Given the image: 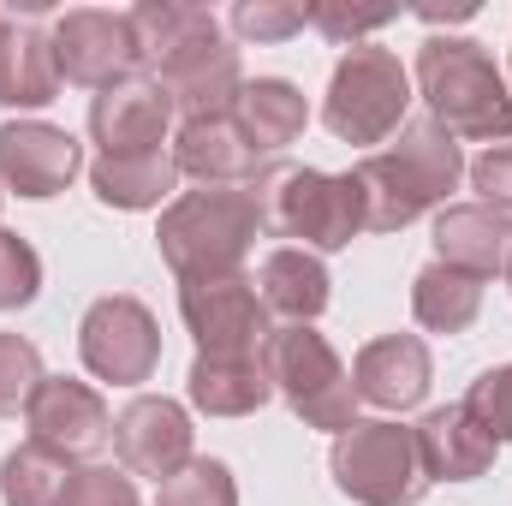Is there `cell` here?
Listing matches in <instances>:
<instances>
[{"instance_id":"obj_1","label":"cell","mask_w":512,"mask_h":506,"mask_svg":"<svg viewBox=\"0 0 512 506\" xmlns=\"http://www.w3.org/2000/svg\"><path fill=\"white\" fill-rule=\"evenodd\" d=\"M352 179L364 191V233H399L423 209L447 203V191L465 179L459 137H447L435 120H405L399 143L382 155H364Z\"/></svg>"},{"instance_id":"obj_2","label":"cell","mask_w":512,"mask_h":506,"mask_svg":"<svg viewBox=\"0 0 512 506\" xmlns=\"http://www.w3.org/2000/svg\"><path fill=\"white\" fill-rule=\"evenodd\" d=\"M417 90L429 102V120L447 137L512 143V90L483 42H471V36H429L417 48Z\"/></svg>"},{"instance_id":"obj_3","label":"cell","mask_w":512,"mask_h":506,"mask_svg":"<svg viewBox=\"0 0 512 506\" xmlns=\"http://www.w3.org/2000/svg\"><path fill=\"white\" fill-rule=\"evenodd\" d=\"M256 233H262L256 185H203L167 203L155 245L179 280H215V274H245Z\"/></svg>"},{"instance_id":"obj_4","label":"cell","mask_w":512,"mask_h":506,"mask_svg":"<svg viewBox=\"0 0 512 506\" xmlns=\"http://www.w3.org/2000/svg\"><path fill=\"white\" fill-rule=\"evenodd\" d=\"M262 227L280 239H304L310 251H346L364 233V191L352 173L274 167L256 179Z\"/></svg>"},{"instance_id":"obj_5","label":"cell","mask_w":512,"mask_h":506,"mask_svg":"<svg viewBox=\"0 0 512 506\" xmlns=\"http://www.w3.org/2000/svg\"><path fill=\"white\" fill-rule=\"evenodd\" d=\"M262 370L274 381V393L310 423V429H352L358 423V387L346 376L340 352L310 328V322H286L268 334L262 346Z\"/></svg>"},{"instance_id":"obj_6","label":"cell","mask_w":512,"mask_h":506,"mask_svg":"<svg viewBox=\"0 0 512 506\" xmlns=\"http://www.w3.org/2000/svg\"><path fill=\"white\" fill-rule=\"evenodd\" d=\"M334 483L358 506H417L429 495V471L417 459V435L399 423H352L334 435Z\"/></svg>"},{"instance_id":"obj_7","label":"cell","mask_w":512,"mask_h":506,"mask_svg":"<svg viewBox=\"0 0 512 506\" xmlns=\"http://www.w3.org/2000/svg\"><path fill=\"white\" fill-rule=\"evenodd\" d=\"M405 108H411V78L399 54L370 48V42L346 48V60L328 78V102H322L328 131L346 143H382L405 126Z\"/></svg>"},{"instance_id":"obj_8","label":"cell","mask_w":512,"mask_h":506,"mask_svg":"<svg viewBox=\"0 0 512 506\" xmlns=\"http://www.w3.org/2000/svg\"><path fill=\"white\" fill-rule=\"evenodd\" d=\"M179 316L197 340V358H262V346L274 334L251 274L179 280Z\"/></svg>"},{"instance_id":"obj_9","label":"cell","mask_w":512,"mask_h":506,"mask_svg":"<svg viewBox=\"0 0 512 506\" xmlns=\"http://www.w3.org/2000/svg\"><path fill=\"white\" fill-rule=\"evenodd\" d=\"M78 352H84L90 376L114 381V387H137V381L155 376V364H161V328H155V316L137 298L114 292V298H96L84 310Z\"/></svg>"},{"instance_id":"obj_10","label":"cell","mask_w":512,"mask_h":506,"mask_svg":"<svg viewBox=\"0 0 512 506\" xmlns=\"http://www.w3.org/2000/svg\"><path fill=\"white\" fill-rule=\"evenodd\" d=\"M54 66L66 84H84V90H114L143 72L137 60V36H131L126 12H96V6H78V12H60L54 30Z\"/></svg>"},{"instance_id":"obj_11","label":"cell","mask_w":512,"mask_h":506,"mask_svg":"<svg viewBox=\"0 0 512 506\" xmlns=\"http://www.w3.org/2000/svg\"><path fill=\"white\" fill-rule=\"evenodd\" d=\"M24 423H30V441L60 453L66 465L72 459H96L114 441V417H108L102 393L72 376H42V387L24 405Z\"/></svg>"},{"instance_id":"obj_12","label":"cell","mask_w":512,"mask_h":506,"mask_svg":"<svg viewBox=\"0 0 512 506\" xmlns=\"http://www.w3.org/2000/svg\"><path fill=\"white\" fill-rule=\"evenodd\" d=\"M131 36H137V60L155 84L179 78L191 60L215 54L227 36H221V18L209 6H185V0H143L131 6Z\"/></svg>"},{"instance_id":"obj_13","label":"cell","mask_w":512,"mask_h":506,"mask_svg":"<svg viewBox=\"0 0 512 506\" xmlns=\"http://www.w3.org/2000/svg\"><path fill=\"white\" fill-rule=\"evenodd\" d=\"M167 126H173V96L155 78H126V84H114L90 102V137H96L102 161L161 155Z\"/></svg>"},{"instance_id":"obj_14","label":"cell","mask_w":512,"mask_h":506,"mask_svg":"<svg viewBox=\"0 0 512 506\" xmlns=\"http://www.w3.org/2000/svg\"><path fill=\"white\" fill-rule=\"evenodd\" d=\"M114 453L131 477L167 483L179 465H191V417L167 393H137L114 417Z\"/></svg>"},{"instance_id":"obj_15","label":"cell","mask_w":512,"mask_h":506,"mask_svg":"<svg viewBox=\"0 0 512 506\" xmlns=\"http://www.w3.org/2000/svg\"><path fill=\"white\" fill-rule=\"evenodd\" d=\"M84 167V149L60 126L6 120L0 126V185L18 197H60Z\"/></svg>"},{"instance_id":"obj_16","label":"cell","mask_w":512,"mask_h":506,"mask_svg":"<svg viewBox=\"0 0 512 506\" xmlns=\"http://www.w3.org/2000/svg\"><path fill=\"white\" fill-rule=\"evenodd\" d=\"M411 435H417V459H423L429 483H471V477H483V471L495 465V453H501V441L465 411V399L429 411Z\"/></svg>"},{"instance_id":"obj_17","label":"cell","mask_w":512,"mask_h":506,"mask_svg":"<svg viewBox=\"0 0 512 506\" xmlns=\"http://www.w3.org/2000/svg\"><path fill=\"white\" fill-rule=\"evenodd\" d=\"M173 167L203 179V185H256L262 179V155L251 149V137L239 131L233 114L185 120L179 137H173Z\"/></svg>"},{"instance_id":"obj_18","label":"cell","mask_w":512,"mask_h":506,"mask_svg":"<svg viewBox=\"0 0 512 506\" xmlns=\"http://www.w3.org/2000/svg\"><path fill=\"white\" fill-rule=\"evenodd\" d=\"M352 387H358V399H370L382 411H411L429 393V346L417 334L370 340L352 364Z\"/></svg>"},{"instance_id":"obj_19","label":"cell","mask_w":512,"mask_h":506,"mask_svg":"<svg viewBox=\"0 0 512 506\" xmlns=\"http://www.w3.org/2000/svg\"><path fill=\"white\" fill-rule=\"evenodd\" d=\"M435 251H441L447 268H465V274L489 280L512 256V221L489 203H447L435 215Z\"/></svg>"},{"instance_id":"obj_20","label":"cell","mask_w":512,"mask_h":506,"mask_svg":"<svg viewBox=\"0 0 512 506\" xmlns=\"http://www.w3.org/2000/svg\"><path fill=\"white\" fill-rule=\"evenodd\" d=\"M256 298H262V310H274L286 322H310L328 310V268L298 245L268 251L256 268Z\"/></svg>"},{"instance_id":"obj_21","label":"cell","mask_w":512,"mask_h":506,"mask_svg":"<svg viewBox=\"0 0 512 506\" xmlns=\"http://www.w3.org/2000/svg\"><path fill=\"white\" fill-rule=\"evenodd\" d=\"M60 90V66H54V42L42 24H6L0 42V102L6 108H42Z\"/></svg>"},{"instance_id":"obj_22","label":"cell","mask_w":512,"mask_h":506,"mask_svg":"<svg viewBox=\"0 0 512 506\" xmlns=\"http://www.w3.org/2000/svg\"><path fill=\"white\" fill-rule=\"evenodd\" d=\"M233 120H239V131H245V137H251L256 155H280L286 143H298V137H304L310 108H304L298 84H286V78H256V84H245V90H239Z\"/></svg>"},{"instance_id":"obj_23","label":"cell","mask_w":512,"mask_h":506,"mask_svg":"<svg viewBox=\"0 0 512 506\" xmlns=\"http://www.w3.org/2000/svg\"><path fill=\"white\" fill-rule=\"evenodd\" d=\"M274 381L262 358H197L191 364V405L209 417H251L268 405Z\"/></svg>"},{"instance_id":"obj_24","label":"cell","mask_w":512,"mask_h":506,"mask_svg":"<svg viewBox=\"0 0 512 506\" xmlns=\"http://www.w3.org/2000/svg\"><path fill=\"white\" fill-rule=\"evenodd\" d=\"M483 310V280L465 274V268H447V262H429L417 280H411V316L429 328V334H465Z\"/></svg>"},{"instance_id":"obj_25","label":"cell","mask_w":512,"mask_h":506,"mask_svg":"<svg viewBox=\"0 0 512 506\" xmlns=\"http://www.w3.org/2000/svg\"><path fill=\"white\" fill-rule=\"evenodd\" d=\"M167 96H173V108L185 114V120H221V114H233V102H239V90H245V72H239V48H215V54H203V60H191L179 78H167L161 84Z\"/></svg>"},{"instance_id":"obj_26","label":"cell","mask_w":512,"mask_h":506,"mask_svg":"<svg viewBox=\"0 0 512 506\" xmlns=\"http://www.w3.org/2000/svg\"><path fill=\"white\" fill-rule=\"evenodd\" d=\"M90 185L108 209H155L173 185H179V167L173 155H137V161H96L90 167Z\"/></svg>"},{"instance_id":"obj_27","label":"cell","mask_w":512,"mask_h":506,"mask_svg":"<svg viewBox=\"0 0 512 506\" xmlns=\"http://www.w3.org/2000/svg\"><path fill=\"white\" fill-rule=\"evenodd\" d=\"M66 477H72V471H66L60 453L24 441V447H12V453L0 459V501L6 506H60Z\"/></svg>"},{"instance_id":"obj_28","label":"cell","mask_w":512,"mask_h":506,"mask_svg":"<svg viewBox=\"0 0 512 506\" xmlns=\"http://www.w3.org/2000/svg\"><path fill=\"white\" fill-rule=\"evenodd\" d=\"M161 506H239V483L221 459H191L161 483Z\"/></svg>"},{"instance_id":"obj_29","label":"cell","mask_w":512,"mask_h":506,"mask_svg":"<svg viewBox=\"0 0 512 506\" xmlns=\"http://www.w3.org/2000/svg\"><path fill=\"white\" fill-rule=\"evenodd\" d=\"M36 387H42V352L24 334H0V417L24 411Z\"/></svg>"},{"instance_id":"obj_30","label":"cell","mask_w":512,"mask_h":506,"mask_svg":"<svg viewBox=\"0 0 512 506\" xmlns=\"http://www.w3.org/2000/svg\"><path fill=\"white\" fill-rule=\"evenodd\" d=\"M304 24H310V6H298V0H239L233 6V30L245 42H286Z\"/></svg>"},{"instance_id":"obj_31","label":"cell","mask_w":512,"mask_h":506,"mask_svg":"<svg viewBox=\"0 0 512 506\" xmlns=\"http://www.w3.org/2000/svg\"><path fill=\"white\" fill-rule=\"evenodd\" d=\"M393 18H399L393 6H352V0H316V6H310V24H316L328 42H340V48H346V42L358 48L370 30H382Z\"/></svg>"},{"instance_id":"obj_32","label":"cell","mask_w":512,"mask_h":506,"mask_svg":"<svg viewBox=\"0 0 512 506\" xmlns=\"http://www.w3.org/2000/svg\"><path fill=\"white\" fill-rule=\"evenodd\" d=\"M42 292V256L18 233H0V310H24Z\"/></svg>"},{"instance_id":"obj_33","label":"cell","mask_w":512,"mask_h":506,"mask_svg":"<svg viewBox=\"0 0 512 506\" xmlns=\"http://www.w3.org/2000/svg\"><path fill=\"white\" fill-rule=\"evenodd\" d=\"M465 411L495 435V441H512V364L501 370H483L465 393Z\"/></svg>"},{"instance_id":"obj_34","label":"cell","mask_w":512,"mask_h":506,"mask_svg":"<svg viewBox=\"0 0 512 506\" xmlns=\"http://www.w3.org/2000/svg\"><path fill=\"white\" fill-rule=\"evenodd\" d=\"M60 506H137L131 471H114V465H84V471H72V477H66Z\"/></svg>"},{"instance_id":"obj_35","label":"cell","mask_w":512,"mask_h":506,"mask_svg":"<svg viewBox=\"0 0 512 506\" xmlns=\"http://www.w3.org/2000/svg\"><path fill=\"white\" fill-rule=\"evenodd\" d=\"M471 185L483 191L489 209L512 215V143H501V149H489V155L471 161Z\"/></svg>"},{"instance_id":"obj_36","label":"cell","mask_w":512,"mask_h":506,"mask_svg":"<svg viewBox=\"0 0 512 506\" xmlns=\"http://www.w3.org/2000/svg\"><path fill=\"white\" fill-rule=\"evenodd\" d=\"M507 286H512V256H507Z\"/></svg>"},{"instance_id":"obj_37","label":"cell","mask_w":512,"mask_h":506,"mask_svg":"<svg viewBox=\"0 0 512 506\" xmlns=\"http://www.w3.org/2000/svg\"><path fill=\"white\" fill-rule=\"evenodd\" d=\"M0 42H6V18H0Z\"/></svg>"},{"instance_id":"obj_38","label":"cell","mask_w":512,"mask_h":506,"mask_svg":"<svg viewBox=\"0 0 512 506\" xmlns=\"http://www.w3.org/2000/svg\"><path fill=\"white\" fill-rule=\"evenodd\" d=\"M0 197H6V191H0Z\"/></svg>"}]
</instances>
